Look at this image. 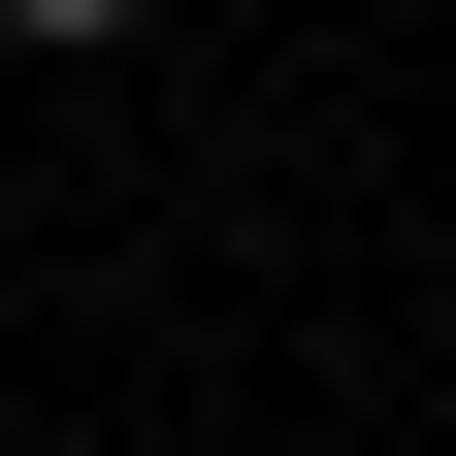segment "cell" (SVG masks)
Instances as JSON below:
<instances>
[{"label": "cell", "mask_w": 456, "mask_h": 456, "mask_svg": "<svg viewBox=\"0 0 456 456\" xmlns=\"http://www.w3.org/2000/svg\"><path fill=\"white\" fill-rule=\"evenodd\" d=\"M0 33H131V0H0Z\"/></svg>", "instance_id": "6da1fadb"}]
</instances>
